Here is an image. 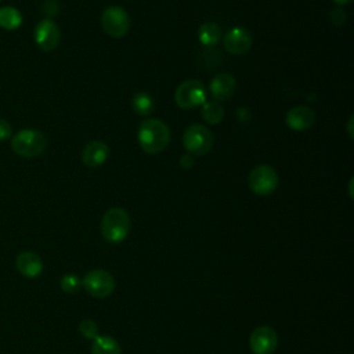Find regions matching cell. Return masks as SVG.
I'll use <instances>...</instances> for the list:
<instances>
[{"label":"cell","mask_w":354,"mask_h":354,"mask_svg":"<svg viewBox=\"0 0 354 354\" xmlns=\"http://www.w3.org/2000/svg\"><path fill=\"white\" fill-rule=\"evenodd\" d=\"M252 41H253V39L248 29H245L242 26H235V28H231L224 35L223 46H224V50L228 51L230 54L241 55V54H245L250 48Z\"/></svg>","instance_id":"8fae6325"},{"label":"cell","mask_w":354,"mask_h":354,"mask_svg":"<svg viewBox=\"0 0 354 354\" xmlns=\"http://www.w3.org/2000/svg\"><path fill=\"white\" fill-rule=\"evenodd\" d=\"M79 332L83 337L94 340L98 335V325L93 319H83L79 324Z\"/></svg>","instance_id":"7402d4cb"},{"label":"cell","mask_w":354,"mask_h":354,"mask_svg":"<svg viewBox=\"0 0 354 354\" xmlns=\"http://www.w3.org/2000/svg\"><path fill=\"white\" fill-rule=\"evenodd\" d=\"M130 24L127 11L119 6H109L101 14V26L111 37H123L129 32Z\"/></svg>","instance_id":"8992f818"},{"label":"cell","mask_w":354,"mask_h":354,"mask_svg":"<svg viewBox=\"0 0 354 354\" xmlns=\"http://www.w3.org/2000/svg\"><path fill=\"white\" fill-rule=\"evenodd\" d=\"M22 24L21 12L11 6H6L0 8V28L6 30H15Z\"/></svg>","instance_id":"d6986e66"},{"label":"cell","mask_w":354,"mask_h":354,"mask_svg":"<svg viewBox=\"0 0 354 354\" xmlns=\"http://www.w3.org/2000/svg\"><path fill=\"white\" fill-rule=\"evenodd\" d=\"M35 43L43 51H53L61 41V30L58 25L51 19H41L33 32Z\"/></svg>","instance_id":"9c48e42d"},{"label":"cell","mask_w":354,"mask_h":354,"mask_svg":"<svg viewBox=\"0 0 354 354\" xmlns=\"http://www.w3.org/2000/svg\"><path fill=\"white\" fill-rule=\"evenodd\" d=\"M40 11L46 19H51L59 12V3L57 0H44L40 6Z\"/></svg>","instance_id":"603a6c76"},{"label":"cell","mask_w":354,"mask_h":354,"mask_svg":"<svg viewBox=\"0 0 354 354\" xmlns=\"http://www.w3.org/2000/svg\"><path fill=\"white\" fill-rule=\"evenodd\" d=\"M198 39L206 47H212V46L217 44L221 39L220 26L214 22L202 24L198 29Z\"/></svg>","instance_id":"2e32d148"},{"label":"cell","mask_w":354,"mask_h":354,"mask_svg":"<svg viewBox=\"0 0 354 354\" xmlns=\"http://www.w3.org/2000/svg\"><path fill=\"white\" fill-rule=\"evenodd\" d=\"M82 288L95 299H105L115 290V279L111 272L95 268L88 271L82 279Z\"/></svg>","instance_id":"5b68a950"},{"label":"cell","mask_w":354,"mask_h":354,"mask_svg":"<svg viewBox=\"0 0 354 354\" xmlns=\"http://www.w3.org/2000/svg\"><path fill=\"white\" fill-rule=\"evenodd\" d=\"M336 4H340V6H343V4H348V3H351L353 0H333Z\"/></svg>","instance_id":"83f0119b"},{"label":"cell","mask_w":354,"mask_h":354,"mask_svg":"<svg viewBox=\"0 0 354 354\" xmlns=\"http://www.w3.org/2000/svg\"><path fill=\"white\" fill-rule=\"evenodd\" d=\"M130 232V217L122 207L108 209L101 220L102 238L109 243L123 242Z\"/></svg>","instance_id":"7a4b0ae2"},{"label":"cell","mask_w":354,"mask_h":354,"mask_svg":"<svg viewBox=\"0 0 354 354\" xmlns=\"http://www.w3.org/2000/svg\"><path fill=\"white\" fill-rule=\"evenodd\" d=\"M174 101L181 109L198 108L206 102V88L199 80H184L176 88Z\"/></svg>","instance_id":"277c9868"},{"label":"cell","mask_w":354,"mask_h":354,"mask_svg":"<svg viewBox=\"0 0 354 354\" xmlns=\"http://www.w3.org/2000/svg\"><path fill=\"white\" fill-rule=\"evenodd\" d=\"M183 144L188 153L205 155L213 145V134L206 126L195 123L185 129Z\"/></svg>","instance_id":"52a82bcc"},{"label":"cell","mask_w":354,"mask_h":354,"mask_svg":"<svg viewBox=\"0 0 354 354\" xmlns=\"http://www.w3.org/2000/svg\"><path fill=\"white\" fill-rule=\"evenodd\" d=\"M91 354H122V347L111 336H97L91 344Z\"/></svg>","instance_id":"e0dca14e"},{"label":"cell","mask_w":354,"mask_h":354,"mask_svg":"<svg viewBox=\"0 0 354 354\" xmlns=\"http://www.w3.org/2000/svg\"><path fill=\"white\" fill-rule=\"evenodd\" d=\"M249 346L253 354H272L278 346V335L271 326H257L250 333Z\"/></svg>","instance_id":"30bf717a"},{"label":"cell","mask_w":354,"mask_h":354,"mask_svg":"<svg viewBox=\"0 0 354 354\" xmlns=\"http://www.w3.org/2000/svg\"><path fill=\"white\" fill-rule=\"evenodd\" d=\"M109 158V147L104 141H91L82 151V160L88 167H100Z\"/></svg>","instance_id":"9a60e30c"},{"label":"cell","mask_w":354,"mask_h":354,"mask_svg":"<svg viewBox=\"0 0 354 354\" xmlns=\"http://www.w3.org/2000/svg\"><path fill=\"white\" fill-rule=\"evenodd\" d=\"M140 147L147 153H160L170 142V130L166 123L159 119H145L138 129Z\"/></svg>","instance_id":"6da1fadb"},{"label":"cell","mask_w":354,"mask_h":354,"mask_svg":"<svg viewBox=\"0 0 354 354\" xmlns=\"http://www.w3.org/2000/svg\"><path fill=\"white\" fill-rule=\"evenodd\" d=\"M180 166L183 169H191L194 166V158L191 153H184L181 158H180Z\"/></svg>","instance_id":"484cf974"},{"label":"cell","mask_w":354,"mask_h":354,"mask_svg":"<svg viewBox=\"0 0 354 354\" xmlns=\"http://www.w3.org/2000/svg\"><path fill=\"white\" fill-rule=\"evenodd\" d=\"M131 108L136 113L141 116H148L155 109V101L149 93L138 91L131 98Z\"/></svg>","instance_id":"ac0fdd59"},{"label":"cell","mask_w":354,"mask_h":354,"mask_svg":"<svg viewBox=\"0 0 354 354\" xmlns=\"http://www.w3.org/2000/svg\"><path fill=\"white\" fill-rule=\"evenodd\" d=\"M249 188L253 194L266 196L272 194L278 187V174L268 165L256 166L249 174Z\"/></svg>","instance_id":"ba28073f"},{"label":"cell","mask_w":354,"mask_h":354,"mask_svg":"<svg viewBox=\"0 0 354 354\" xmlns=\"http://www.w3.org/2000/svg\"><path fill=\"white\" fill-rule=\"evenodd\" d=\"M351 123H353V116L350 118V120H348V124H347V129H348V136H350V138L353 137V131H351Z\"/></svg>","instance_id":"4316f807"},{"label":"cell","mask_w":354,"mask_h":354,"mask_svg":"<svg viewBox=\"0 0 354 354\" xmlns=\"http://www.w3.org/2000/svg\"><path fill=\"white\" fill-rule=\"evenodd\" d=\"M285 122L288 127H290L295 131H304L313 127L315 122V113L310 106L306 105H297L288 111L285 116Z\"/></svg>","instance_id":"7c38bea8"},{"label":"cell","mask_w":354,"mask_h":354,"mask_svg":"<svg viewBox=\"0 0 354 354\" xmlns=\"http://www.w3.org/2000/svg\"><path fill=\"white\" fill-rule=\"evenodd\" d=\"M47 147L46 136L35 129L19 130L11 138L12 151L22 158H35L44 152Z\"/></svg>","instance_id":"3957f363"},{"label":"cell","mask_w":354,"mask_h":354,"mask_svg":"<svg viewBox=\"0 0 354 354\" xmlns=\"http://www.w3.org/2000/svg\"><path fill=\"white\" fill-rule=\"evenodd\" d=\"M201 113L205 122L209 124H217L224 118V108L217 101H207L202 105Z\"/></svg>","instance_id":"ffe728a7"},{"label":"cell","mask_w":354,"mask_h":354,"mask_svg":"<svg viewBox=\"0 0 354 354\" xmlns=\"http://www.w3.org/2000/svg\"><path fill=\"white\" fill-rule=\"evenodd\" d=\"M11 136H12L11 124L7 120L0 119V141H6L11 138Z\"/></svg>","instance_id":"d4e9b609"},{"label":"cell","mask_w":354,"mask_h":354,"mask_svg":"<svg viewBox=\"0 0 354 354\" xmlns=\"http://www.w3.org/2000/svg\"><path fill=\"white\" fill-rule=\"evenodd\" d=\"M15 267L24 277L37 278L43 272V260L37 253L25 250L17 256Z\"/></svg>","instance_id":"5bb4252c"},{"label":"cell","mask_w":354,"mask_h":354,"mask_svg":"<svg viewBox=\"0 0 354 354\" xmlns=\"http://www.w3.org/2000/svg\"><path fill=\"white\" fill-rule=\"evenodd\" d=\"M59 286L65 293H76L82 288V279L76 274H65L59 281Z\"/></svg>","instance_id":"44dd1931"},{"label":"cell","mask_w":354,"mask_h":354,"mask_svg":"<svg viewBox=\"0 0 354 354\" xmlns=\"http://www.w3.org/2000/svg\"><path fill=\"white\" fill-rule=\"evenodd\" d=\"M209 90L212 97L216 101H225L234 95L236 90V80L231 73H227V72L217 73L210 80Z\"/></svg>","instance_id":"4fadbf2b"},{"label":"cell","mask_w":354,"mask_h":354,"mask_svg":"<svg viewBox=\"0 0 354 354\" xmlns=\"http://www.w3.org/2000/svg\"><path fill=\"white\" fill-rule=\"evenodd\" d=\"M329 21L332 25L335 26H342L346 22V11L342 7H335L330 12H329Z\"/></svg>","instance_id":"cb8c5ba5"}]
</instances>
